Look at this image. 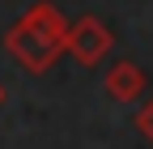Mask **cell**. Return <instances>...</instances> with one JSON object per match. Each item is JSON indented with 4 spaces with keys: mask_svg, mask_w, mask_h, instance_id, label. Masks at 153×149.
I'll use <instances>...</instances> for the list:
<instances>
[{
    "mask_svg": "<svg viewBox=\"0 0 153 149\" xmlns=\"http://www.w3.org/2000/svg\"><path fill=\"white\" fill-rule=\"evenodd\" d=\"M9 47L22 55V64H26L30 72H43L55 55L68 47V26L60 22V13H55L51 4H38L26 22L13 30Z\"/></svg>",
    "mask_w": 153,
    "mask_h": 149,
    "instance_id": "cell-1",
    "label": "cell"
},
{
    "mask_svg": "<svg viewBox=\"0 0 153 149\" xmlns=\"http://www.w3.org/2000/svg\"><path fill=\"white\" fill-rule=\"evenodd\" d=\"M106 94L115 102H136L145 94V72L132 64V60H119V64L106 72Z\"/></svg>",
    "mask_w": 153,
    "mask_h": 149,
    "instance_id": "cell-3",
    "label": "cell"
},
{
    "mask_svg": "<svg viewBox=\"0 0 153 149\" xmlns=\"http://www.w3.org/2000/svg\"><path fill=\"white\" fill-rule=\"evenodd\" d=\"M0 98H4V94H0Z\"/></svg>",
    "mask_w": 153,
    "mask_h": 149,
    "instance_id": "cell-5",
    "label": "cell"
},
{
    "mask_svg": "<svg viewBox=\"0 0 153 149\" xmlns=\"http://www.w3.org/2000/svg\"><path fill=\"white\" fill-rule=\"evenodd\" d=\"M111 30L98 22V17H81L76 26H68V51L76 55L81 64H98L102 55L111 51Z\"/></svg>",
    "mask_w": 153,
    "mask_h": 149,
    "instance_id": "cell-2",
    "label": "cell"
},
{
    "mask_svg": "<svg viewBox=\"0 0 153 149\" xmlns=\"http://www.w3.org/2000/svg\"><path fill=\"white\" fill-rule=\"evenodd\" d=\"M136 132H140V136L153 145V102H145V107L136 111Z\"/></svg>",
    "mask_w": 153,
    "mask_h": 149,
    "instance_id": "cell-4",
    "label": "cell"
}]
</instances>
